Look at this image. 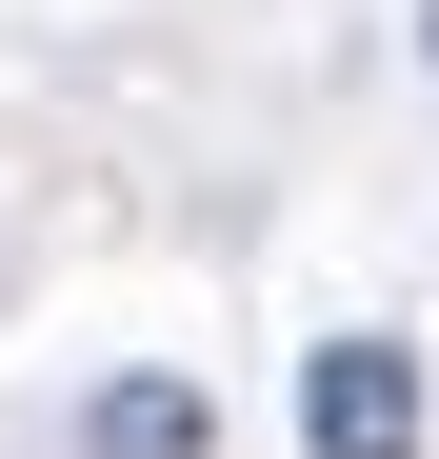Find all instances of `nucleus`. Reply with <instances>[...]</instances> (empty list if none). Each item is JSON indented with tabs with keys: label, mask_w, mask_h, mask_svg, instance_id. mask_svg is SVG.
Masks as SVG:
<instances>
[{
	"label": "nucleus",
	"mask_w": 439,
	"mask_h": 459,
	"mask_svg": "<svg viewBox=\"0 0 439 459\" xmlns=\"http://www.w3.org/2000/svg\"><path fill=\"white\" fill-rule=\"evenodd\" d=\"M300 439L320 459H419V359L400 340H320L300 359Z\"/></svg>",
	"instance_id": "1"
},
{
	"label": "nucleus",
	"mask_w": 439,
	"mask_h": 459,
	"mask_svg": "<svg viewBox=\"0 0 439 459\" xmlns=\"http://www.w3.org/2000/svg\"><path fill=\"white\" fill-rule=\"evenodd\" d=\"M81 439H100V459H220V400H200V379H100Z\"/></svg>",
	"instance_id": "2"
},
{
	"label": "nucleus",
	"mask_w": 439,
	"mask_h": 459,
	"mask_svg": "<svg viewBox=\"0 0 439 459\" xmlns=\"http://www.w3.org/2000/svg\"><path fill=\"white\" fill-rule=\"evenodd\" d=\"M419 60H439V0H419Z\"/></svg>",
	"instance_id": "3"
}]
</instances>
